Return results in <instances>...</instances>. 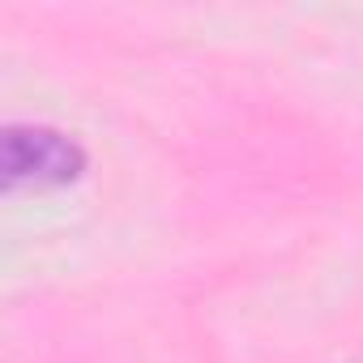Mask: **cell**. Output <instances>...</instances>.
<instances>
[{
	"label": "cell",
	"instance_id": "1",
	"mask_svg": "<svg viewBox=\"0 0 363 363\" xmlns=\"http://www.w3.org/2000/svg\"><path fill=\"white\" fill-rule=\"evenodd\" d=\"M86 171V150L48 124H9L0 145V175L5 189H65Z\"/></svg>",
	"mask_w": 363,
	"mask_h": 363
},
{
	"label": "cell",
	"instance_id": "2",
	"mask_svg": "<svg viewBox=\"0 0 363 363\" xmlns=\"http://www.w3.org/2000/svg\"><path fill=\"white\" fill-rule=\"evenodd\" d=\"M359 363H363V359H359Z\"/></svg>",
	"mask_w": 363,
	"mask_h": 363
}]
</instances>
